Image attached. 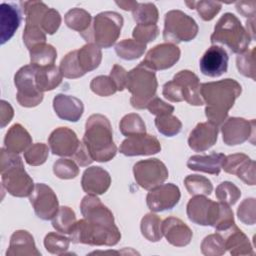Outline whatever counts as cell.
<instances>
[{
    "instance_id": "obj_10",
    "label": "cell",
    "mask_w": 256,
    "mask_h": 256,
    "mask_svg": "<svg viewBox=\"0 0 256 256\" xmlns=\"http://www.w3.org/2000/svg\"><path fill=\"white\" fill-rule=\"evenodd\" d=\"M198 31L196 21L180 10H172L165 15L163 38L168 43L190 42L197 37Z\"/></svg>"
},
{
    "instance_id": "obj_16",
    "label": "cell",
    "mask_w": 256,
    "mask_h": 256,
    "mask_svg": "<svg viewBox=\"0 0 256 256\" xmlns=\"http://www.w3.org/2000/svg\"><path fill=\"white\" fill-rule=\"evenodd\" d=\"M181 192L178 186L173 183L161 184L147 195L146 202L152 212H164L172 210L180 201Z\"/></svg>"
},
{
    "instance_id": "obj_45",
    "label": "cell",
    "mask_w": 256,
    "mask_h": 256,
    "mask_svg": "<svg viewBox=\"0 0 256 256\" xmlns=\"http://www.w3.org/2000/svg\"><path fill=\"white\" fill-rule=\"evenodd\" d=\"M216 197L219 202L231 206L236 204L240 199L241 191L235 184L226 181L216 188Z\"/></svg>"
},
{
    "instance_id": "obj_24",
    "label": "cell",
    "mask_w": 256,
    "mask_h": 256,
    "mask_svg": "<svg viewBox=\"0 0 256 256\" xmlns=\"http://www.w3.org/2000/svg\"><path fill=\"white\" fill-rule=\"evenodd\" d=\"M81 213L84 218L91 222L104 224H115L113 213L100 201L96 195H87L83 198L80 205Z\"/></svg>"
},
{
    "instance_id": "obj_15",
    "label": "cell",
    "mask_w": 256,
    "mask_h": 256,
    "mask_svg": "<svg viewBox=\"0 0 256 256\" xmlns=\"http://www.w3.org/2000/svg\"><path fill=\"white\" fill-rule=\"evenodd\" d=\"M223 141L228 146H236L248 141L255 134V120L230 117L221 127Z\"/></svg>"
},
{
    "instance_id": "obj_46",
    "label": "cell",
    "mask_w": 256,
    "mask_h": 256,
    "mask_svg": "<svg viewBox=\"0 0 256 256\" xmlns=\"http://www.w3.org/2000/svg\"><path fill=\"white\" fill-rule=\"evenodd\" d=\"M49 156V148L44 143H36L31 145L24 153L27 164L31 166H40L46 162Z\"/></svg>"
},
{
    "instance_id": "obj_11",
    "label": "cell",
    "mask_w": 256,
    "mask_h": 256,
    "mask_svg": "<svg viewBox=\"0 0 256 256\" xmlns=\"http://www.w3.org/2000/svg\"><path fill=\"white\" fill-rule=\"evenodd\" d=\"M35 74L36 66L30 64L20 68L14 77V83L17 88V101L26 108L38 106L44 98L43 93L36 86Z\"/></svg>"
},
{
    "instance_id": "obj_8",
    "label": "cell",
    "mask_w": 256,
    "mask_h": 256,
    "mask_svg": "<svg viewBox=\"0 0 256 256\" xmlns=\"http://www.w3.org/2000/svg\"><path fill=\"white\" fill-rule=\"evenodd\" d=\"M126 88L132 94L130 103L133 108L142 110L156 97L158 81L153 70L139 64L128 72Z\"/></svg>"
},
{
    "instance_id": "obj_60",
    "label": "cell",
    "mask_w": 256,
    "mask_h": 256,
    "mask_svg": "<svg viewBox=\"0 0 256 256\" xmlns=\"http://www.w3.org/2000/svg\"><path fill=\"white\" fill-rule=\"evenodd\" d=\"M116 4L123 10L125 11H134L136 9V7L138 6V2L137 1H116Z\"/></svg>"
},
{
    "instance_id": "obj_35",
    "label": "cell",
    "mask_w": 256,
    "mask_h": 256,
    "mask_svg": "<svg viewBox=\"0 0 256 256\" xmlns=\"http://www.w3.org/2000/svg\"><path fill=\"white\" fill-rule=\"evenodd\" d=\"M77 223L75 212L67 207H60L57 214L52 219L54 229L62 234H71Z\"/></svg>"
},
{
    "instance_id": "obj_4",
    "label": "cell",
    "mask_w": 256,
    "mask_h": 256,
    "mask_svg": "<svg viewBox=\"0 0 256 256\" xmlns=\"http://www.w3.org/2000/svg\"><path fill=\"white\" fill-rule=\"evenodd\" d=\"M0 173L2 186L14 197H29L34 188L33 179L24 169V164L18 154L10 153L5 148L0 151Z\"/></svg>"
},
{
    "instance_id": "obj_41",
    "label": "cell",
    "mask_w": 256,
    "mask_h": 256,
    "mask_svg": "<svg viewBox=\"0 0 256 256\" xmlns=\"http://www.w3.org/2000/svg\"><path fill=\"white\" fill-rule=\"evenodd\" d=\"M185 3L190 9H196L204 21L213 20L222 8V3L217 1H186Z\"/></svg>"
},
{
    "instance_id": "obj_30",
    "label": "cell",
    "mask_w": 256,
    "mask_h": 256,
    "mask_svg": "<svg viewBox=\"0 0 256 256\" xmlns=\"http://www.w3.org/2000/svg\"><path fill=\"white\" fill-rule=\"evenodd\" d=\"M31 145L32 137L21 124H14L8 130L4 139V148L14 154L25 152Z\"/></svg>"
},
{
    "instance_id": "obj_58",
    "label": "cell",
    "mask_w": 256,
    "mask_h": 256,
    "mask_svg": "<svg viewBox=\"0 0 256 256\" xmlns=\"http://www.w3.org/2000/svg\"><path fill=\"white\" fill-rule=\"evenodd\" d=\"M73 159L81 167H86V166L90 165L92 162H94V160L90 156V154L83 142H81L78 151L73 156Z\"/></svg>"
},
{
    "instance_id": "obj_9",
    "label": "cell",
    "mask_w": 256,
    "mask_h": 256,
    "mask_svg": "<svg viewBox=\"0 0 256 256\" xmlns=\"http://www.w3.org/2000/svg\"><path fill=\"white\" fill-rule=\"evenodd\" d=\"M200 80L198 76L189 70L178 72L172 81L163 86V96L170 102L186 101L193 106H202L204 101L200 93Z\"/></svg>"
},
{
    "instance_id": "obj_42",
    "label": "cell",
    "mask_w": 256,
    "mask_h": 256,
    "mask_svg": "<svg viewBox=\"0 0 256 256\" xmlns=\"http://www.w3.org/2000/svg\"><path fill=\"white\" fill-rule=\"evenodd\" d=\"M157 130L166 137H173L182 130V122L172 114L157 116L155 119Z\"/></svg>"
},
{
    "instance_id": "obj_57",
    "label": "cell",
    "mask_w": 256,
    "mask_h": 256,
    "mask_svg": "<svg viewBox=\"0 0 256 256\" xmlns=\"http://www.w3.org/2000/svg\"><path fill=\"white\" fill-rule=\"evenodd\" d=\"M14 117V110L10 103L5 100H1L0 102V122L1 128H4L8 125Z\"/></svg>"
},
{
    "instance_id": "obj_14",
    "label": "cell",
    "mask_w": 256,
    "mask_h": 256,
    "mask_svg": "<svg viewBox=\"0 0 256 256\" xmlns=\"http://www.w3.org/2000/svg\"><path fill=\"white\" fill-rule=\"evenodd\" d=\"M179 47L172 43H163L152 48L140 63L153 71L167 70L173 67L180 59Z\"/></svg>"
},
{
    "instance_id": "obj_48",
    "label": "cell",
    "mask_w": 256,
    "mask_h": 256,
    "mask_svg": "<svg viewBox=\"0 0 256 256\" xmlns=\"http://www.w3.org/2000/svg\"><path fill=\"white\" fill-rule=\"evenodd\" d=\"M90 88L93 93L101 97H108L115 94L118 90L110 76L95 77L91 83Z\"/></svg>"
},
{
    "instance_id": "obj_28",
    "label": "cell",
    "mask_w": 256,
    "mask_h": 256,
    "mask_svg": "<svg viewBox=\"0 0 256 256\" xmlns=\"http://www.w3.org/2000/svg\"><path fill=\"white\" fill-rule=\"evenodd\" d=\"M7 256H40L33 236L25 230L15 231L11 238Z\"/></svg>"
},
{
    "instance_id": "obj_43",
    "label": "cell",
    "mask_w": 256,
    "mask_h": 256,
    "mask_svg": "<svg viewBox=\"0 0 256 256\" xmlns=\"http://www.w3.org/2000/svg\"><path fill=\"white\" fill-rule=\"evenodd\" d=\"M201 251L206 256H220L225 254L227 250L224 237L218 232L205 237L201 244Z\"/></svg>"
},
{
    "instance_id": "obj_29",
    "label": "cell",
    "mask_w": 256,
    "mask_h": 256,
    "mask_svg": "<svg viewBox=\"0 0 256 256\" xmlns=\"http://www.w3.org/2000/svg\"><path fill=\"white\" fill-rule=\"evenodd\" d=\"M225 157L226 156L222 153H212L206 156L195 155L189 158L187 167L193 171L219 175L222 170Z\"/></svg>"
},
{
    "instance_id": "obj_2",
    "label": "cell",
    "mask_w": 256,
    "mask_h": 256,
    "mask_svg": "<svg viewBox=\"0 0 256 256\" xmlns=\"http://www.w3.org/2000/svg\"><path fill=\"white\" fill-rule=\"evenodd\" d=\"M82 142L94 161L108 162L117 154L111 123L102 114H93L88 118Z\"/></svg>"
},
{
    "instance_id": "obj_50",
    "label": "cell",
    "mask_w": 256,
    "mask_h": 256,
    "mask_svg": "<svg viewBox=\"0 0 256 256\" xmlns=\"http://www.w3.org/2000/svg\"><path fill=\"white\" fill-rule=\"evenodd\" d=\"M23 41L28 50H31L37 45L46 43V34L39 26L26 25L23 33Z\"/></svg>"
},
{
    "instance_id": "obj_3",
    "label": "cell",
    "mask_w": 256,
    "mask_h": 256,
    "mask_svg": "<svg viewBox=\"0 0 256 256\" xmlns=\"http://www.w3.org/2000/svg\"><path fill=\"white\" fill-rule=\"evenodd\" d=\"M187 216L190 221L201 226H211L217 232H223L235 225L230 206L214 202L203 195L194 196L187 204Z\"/></svg>"
},
{
    "instance_id": "obj_54",
    "label": "cell",
    "mask_w": 256,
    "mask_h": 256,
    "mask_svg": "<svg viewBox=\"0 0 256 256\" xmlns=\"http://www.w3.org/2000/svg\"><path fill=\"white\" fill-rule=\"evenodd\" d=\"M255 207L256 201L254 198L245 199L238 208L237 215L239 220L246 225L255 224Z\"/></svg>"
},
{
    "instance_id": "obj_44",
    "label": "cell",
    "mask_w": 256,
    "mask_h": 256,
    "mask_svg": "<svg viewBox=\"0 0 256 256\" xmlns=\"http://www.w3.org/2000/svg\"><path fill=\"white\" fill-rule=\"evenodd\" d=\"M70 241L71 239L64 235L51 232L45 236L44 246L46 250L53 255H63L69 249Z\"/></svg>"
},
{
    "instance_id": "obj_38",
    "label": "cell",
    "mask_w": 256,
    "mask_h": 256,
    "mask_svg": "<svg viewBox=\"0 0 256 256\" xmlns=\"http://www.w3.org/2000/svg\"><path fill=\"white\" fill-rule=\"evenodd\" d=\"M121 133L126 137L146 134V125L140 115L131 113L122 118L119 124Z\"/></svg>"
},
{
    "instance_id": "obj_21",
    "label": "cell",
    "mask_w": 256,
    "mask_h": 256,
    "mask_svg": "<svg viewBox=\"0 0 256 256\" xmlns=\"http://www.w3.org/2000/svg\"><path fill=\"white\" fill-rule=\"evenodd\" d=\"M218 126L211 122H203L197 124L190 133L188 144L195 152H204L214 146L218 139Z\"/></svg>"
},
{
    "instance_id": "obj_49",
    "label": "cell",
    "mask_w": 256,
    "mask_h": 256,
    "mask_svg": "<svg viewBox=\"0 0 256 256\" xmlns=\"http://www.w3.org/2000/svg\"><path fill=\"white\" fill-rule=\"evenodd\" d=\"M238 71L245 77L255 80V48L239 54L237 59Z\"/></svg>"
},
{
    "instance_id": "obj_23",
    "label": "cell",
    "mask_w": 256,
    "mask_h": 256,
    "mask_svg": "<svg viewBox=\"0 0 256 256\" xmlns=\"http://www.w3.org/2000/svg\"><path fill=\"white\" fill-rule=\"evenodd\" d=\"M162 233L167 241L175 247H185L190 244L193 232L179 218L169 217L162 222Z\"/></svg>"
},
{
    "instance_id": "obj_27",
    "label": "cell",
    "mask_w": 256,
    "mask_h": 256,
    "mask_svg": "<svg viewBox=\"0 0 256 256\" xmlns=\"http://www.w3.org/2000/svg\"><path fill=\"white\" fill-rule=\"evenodd\" d=\"M218 233L224 237L226 250H228L231 255H254V251L248 237L236 225L226 231Z\"/></svg>"
},
{
    "instance_id": "obj_5",
    "label": "cell",
    "mask_w": 256,
    "mask_h": 256,
    "mask_svg": "<svg viewBox=\"0 0 256 256\" xmlns=\"http://www.w3.org/2000/svg\"><path fill=\"white\" fill-rule=\"evenodd\" d=\"M210 39L213 45L221 43L238 55L247 51L252 40L240 20L232 13H225L219 19Z\"/></svg>"
},
{
    "instance_id": "obj_6",
    "label": "cell",
    "mask_w": 256,
    "mask_h": 256,
    "mask_svg": "<svg viewBox=\"0 0 256 256\" xmlns=\"http://www.w3.org/2000/svg\"><path fill=\"white\" fill-rule=\"evenodd\" d=\"M70 239L75 244L91 246H115L121 239V233L115 224L91 222L85 218L77 221L70 234Z\"/></svg>"
},
{
    "instance_id": "obj_34",
    "label": "cell",
    "mask_w": 256,
    "mask_h": 256,
    "mask_svg": "<svg viewBox=\"0 0 256 256\" xmlns=\"http://www.w3.org/2000/svg\"><path fill=\"white\" fill-rule=\"evenodd\" d=\"M31 64L36 67L53 66L57 59V51L50 44H40L29 50Z\"/></svg>"
},
{
    "instance_id": "obj_20",
    "label": "cell",
    "mask_w": 256,
    "mask_h": 256,
    "mask_svg": "<svg viewBox=\"0 0 256 256\" xmlns=\"http://www.w3.org/2000/svg\"><path fill=\"white\" fill-rule=\"evenodd\" d=\"M222 169L226 173L237 175L247 185H255V162L245 154L238 153L226 156Z\"/></svg>"
},
{
    "instance_id": "obj_25",
    "label": "cell",
    "mask_w": 256,
    "mask_h": 256,
    "mask_svg": "<svg viewBox=\"0 0 256 256\" xmlns=\"http://www.w3.org/2000/svg\"><path fill=\"white\" fill-rule=\"evenodd\" d=\"M53 108L56 115L65 121L77 122L84 113L83 102L70 95L58 94L53 99Z\"/></svg>"
},
{
    "instance_id": "obj_18",
    "label": "cell",
    "mask_w": 256,
    "mask_h": 256,
    "mask_svg": "<svg viewBox=\"0 0 256 256\" xmlns=\"http://www.w3.org/2000/svg\"><path fill=\"white\" fill-rule=\"evenodd\" d=\"M119 150L121 154L129 157L149 156L159 153L161 151V144L155 136L141 134L127 137L122 142Z\"/></svg>"
},
{
    "instance_id": "obj_26",
    "label": "cell",
    "mask_w": 256,
    "mask_h": 256,
    "mask_svg": "<svg viewBox=\"0 0 256 256\" xmlns=\"http://www.w3.org/2000/svg\"><path fill=\"white\" fill-rule=\"evenodd\" d=\"M21 24V13L17 5L2 3L0 6V43L4 45L18 30Z\"/></svg>"
},
{
    "instance_id": "obj_32",
    "label": "cell",
    "mask_w": 256,
    "mask_h": 256,
    "mask_svg": "<svg viewBox=\"0 0 256 256\" xmlns=\"http://www.w3.org/2000/svg\"><path fill=\"white\" fill-rule=\"evenodd\" d=\"M63 75L59 67L47 66V67H36L35 81L37 88L42 92L54 90L62 83Z\"/></svg>"
},
{
    "instance_id": "obj_55",
    "label": "cell",
    "mask_w": 256,
    "mask_h": 256,
    "mask_svg": "<svg viewBox=\"0 0 256 256\" xmlns=\"http://www.w3.org/2000/svg\"><path fill=\"white\" fill-rule=\"evenodd\" d=\"M147 109L149 110V112L151 114L156 115V116L172 114L174 112V110H175V108L172 105L165 103L164 101H162L158 97H154L149 102V104L147 105Z\"/></svg>"
},
{
    "instance_id": "obj_7",
    "label": "cell",
    "mask_w": 256,
    "mask_h": 256,
    "mask_svg": "<svg viewBox=\"0 0 256 256\" xmlns=\"http://www.w3.org/2000/svg\"><path fill=\"white\" fill-rule=\"evenodd\" d=\"M123 23L124 19L119 13L102 12L94 18L90 29L81 36L86 42L95 44L100 49H107L112 47L120 37Z\"/></svg>"
},
{
    "instance_id": "obj_47",
    "label": "cell",
    "mask_w": 256,
    "mask_h": 256,
    "mask_svg": "<svg viewBox=\"0 0 256 256\" xmlns=\"http://www.w3.org/2000/svg\"><path fill=\"white\" fill-rule=\"evenodd\" d=\"M53 172L60 179L70 180L76 178L79 175L80 171L78 165L74 160L62 158L54 163Z\"/></svg>"
},
{
    "instance_id": "obj_22",
    "label": "cell",
    "mask_w": 256,
    "mask_h": 256,
    "mask_svg": "<svg viewBox=\"0 0 256 256\" xmlns=\"http://www.w3.org/2000/svg\"><path fill=\"white\" fill-rule=\"evenodd\" d=\"M81 185L84 192L89 195H102L110 188L111 176L105 169L93 166L83 173Z\"/></svg>"
},
{
    "instance_id": "obj_53",
    "label": "cell",
    "mask_w": 256,
    "mask_h": 256,
    "mask_svg": "<svg viewBox=\"0 0 256 256\" xmlns=\"http://www.w3.org/2000/svg\"><path fill=\"white\" fill-rule=\"evenodd\" d=\"M61 21L62 19L60 13L53 8H49L41 20L40 27L45 32V34L53 35L58 31L61 25Z\"/></svg>"
},
{
    "instance_id": "obj_17",
    "label": "cell",
    "mask_w": 256,
    "mask_h": 256,
    "mask_svg": "<svg viewBox=\"0 0 256 256\" xmlns=\"http://www.w3.org/2000/svg\"><path fill=\"white\" fill-rule=\"evenodd\" d=\"M48 143L51 152L60 157H73L81 144L76 133L67 127L55 129L49 136Z\"/></svg>"
},
{
    "instance_id": "obj_39",
    "label": "cell",
    "mask_w": 256,
    "mask_h": 256,
    "mask_svg": "<svg viewBox=\"0 0 256 256\" xmlns=\"http://www.w3.org/2000/svg\"><path fill=\"white\" fill-rule=\"evenodd\" d=\"M185 187L188 193L192 196L210 195L213 191L211 181L201 175H189L184 180Z\"/></svg>"
},
{
    "instance_id": "obj_12",
    "label": "cell",
    "mask_w": 256,
    "mask_h": 256,
    "mask_svg": "<svg viewBox=\"0 0 256 256\" xmlns=\"http://www.w3.org/2000/svg\"><path fill=\"white\" fill-rule=\"evenodd\" d=\"M133 174L137 184L149 191L163 184L169 177L165 164L155 158L137 162L133 167Z\"/></svg>"
},
{
    "instance_id": "obj_40",
    "label": "cell",
    "mask_w": 256,
    "mask_h": 256,
    "mask_svg": "<svg viewBox=\"0 0 256 256\" xmlns=\"http://www.w3.org/2000/svg\"><path fill=\"white\" fill-rule=\"evenodd\" d=\"M133 18L138 24L156 25L159 19V12L153 3H139L133 11Z\"/></svg>"
},
{
    "instance_id": "obj_52",
    "label": "cell",
    "mask_w": 256,
    "mask_h": 256,
    "mask_svg": "<svg viewBox=\"0 0 256 256\" xmlns=\"http://www.w3.org/2000/svg\"><path fill=\"white\" fill-rule=\"evenodd\" d=\"M60 70L62 72L63 77L68 79H76L82 77V73L80 72L77 63H76V50L68 53L60 63Z\"/></svg>"
},
{
    "instance_id": "obj_13",
    "label": "cell",
    "mask_w": 256,
    "mask_h": 256,
    "mask_svg": "<svg viewBox=\"0 0 256 256\" xmlns=\"http://www.w3.org/2000/svg\"><path fill=\"white\" fill-rule=\"evenodd\" d=\"M29 199L37 217L44 221L52 220L60 208L55 192L43 183L35 185Z\"/></svg>"
},
{
    "instance_id": "obj_59",
    "label": "cell",
    "mask_w": 256,
    "mask_h": 256,
    "mask_svg": "<svg viewBox=\"0 0 256 256\" xmlns=\"http://www.w3.org/2000/svg\"><path fill=\"white\" fill-rule=\"evenodd\" d=\"M255 7L256 2L252 1H238L236 2L237 11L244 17H248L250 19H254L255 16Z\"/></svg>"
},
{
    "instance_id": "obj_36",
    "label": "cell",
    "mask_w": 256,
    "mask_h": 256,
    "mask_svg": "<svg viewBox=\"0 0 256 256\" xmlns=\"http://www.w3.org/2000/svg\"><path fill=\"white\" fill-rule=\"evenodd\" d=\"M142 235L150 242H158L162 239V220L153 213L146 214L141 220Z\"/></svg>"
},
{
    "instance_id": "obj_51",
    "label": "cell",
    "mask_w": 256,
    "mask_h": 256,
    "mask_svg": "<svg viewBox=\"0 0 256 256\" xmlns=\"http://www.w3.org/2000/svg\"><path fill=\"white\" fill-rule=\"evenodd\" d=\"M159 35V28L157 25H142L138 24L132 33L134 40L147 45L153 42Z\"/></svg>"
},
{
    "instance_id": "obj_19",
    "label": "cell",
    "mask_w": 256,
    "mask_h": 256,
    "mask_svg": "<svg viewBox=\"0 0 256 256\" xmlns=\"http://www.w3.org/2000/svg\"><path fill=\"white\" fill-rule=\"evenodd\" d=\"M229 56L227 51L217 45H212L204 53L200 60V70L208 77L216 78L225 74L228 70Z\"/></svg>"
},
{
    "instance_id": "obj_31",
    "label": "cell",
    "mask_w": 256,
    "mask_h": 256,
    "mask_svg": "<svg viewBox=\"0 0 256 256\" xmlns=\"http://www.w3.org/2000/svg\"><path fill=\"white\" fill-rule=\"evenodd\" d=\"M102 61V51L95 44L87 43L82 48L76 50L77 66L84 76L99 67Z\"/></svg>"
},
{
    "instance_id": "obj_1",
    "label": "cell",
    "mask_w": 256,
    "mask_h": 256,
    "mask_svg": "<svg viewBox=\"0 0 256 256\" xmlns=\"http://www.w3.org/2000/svg\"><path fill=\"white\" fill-rule=\"evenodd\" d=\"M201 97L206 104L205 115L209 122L222 125L228 117L229 110L242 93L241 85L234 79H224L201 84Z\"/></svg>"
},
{
    "instance_id": "obj_33",
    "label": "cell",
    "mask_w": 256,
    "mask_h": 256,
    "mask_svg": "<svg viewBox=\"0 0 256 256\" xmlns=\"http://www.w3.org/2000/svg\"><path fill=\"white\" fill-rule=\"evenodd\" d=\"M66 25L77 32L80 35L86 33L92 25L91 14L81 8H73L69 10L65 15Z\"/></svg>"
},
{
    "instance_id": "obj_37",
    "label": "cell",
    "mask_w": 256,
    "mask_h": 256,
    "mask_svg": "<svg viewBox=\"0 0 256 256\" xmlns=\"http://www.w3.org/2000/svg\"><path fill=\"white\" fill-rule=\"evenodd\" d=\"M146 50V45L134 39H125L115 45L116 54L127 61L140 58Z\"/></svg>"
},
{
    "instance_id": "obj_56",
    "label": "cell",
    "mask_w": 256,
    "mask_h": 256,
    "mask_svg": "<svg viewBox=\"0 0 256 256\" xmlns=\"http://www.w3.org/2000/svg\"><path fill=\"white\" fill-rule=\"evenodd\" d=\"M127 75H128V72L122 66H120L118 64L114 65V67L112 68L110 77L114 81L118 91H123L126 88Z\"/></svg>"
}]
</instances>
